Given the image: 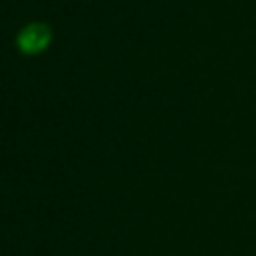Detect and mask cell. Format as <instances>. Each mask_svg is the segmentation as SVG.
<instances>
[{
  "label": "cell",
  "instance_id": "6da1fadb",
  "mask_svg": "<svg viewBox=\"0 0 256 256\" xmlns=\"http://www.w3.org/2000/svg\"><path fill=\"white\" fill-rule=\"evenodd\" d=\"M52 40V30L45 22H30L18 32V48L25 54H40Z\"/></svg>",
  "mask_w": 256,
  "mask_h": 256
}]
</instances>
